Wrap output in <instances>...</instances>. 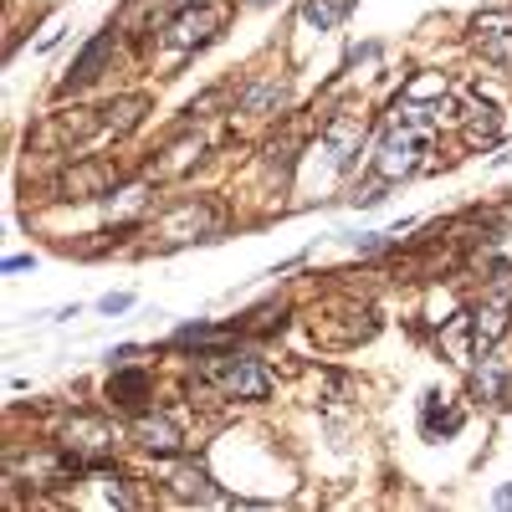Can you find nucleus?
Returning <instances> with one entry per match:
<instances>
[{"label": "nucleus", "instance_id": "1", "mask_svg": "<svg viewBox=\"0 0 512 512\" xmlns=\"http://www.w3.org/2000/svg\"><path fill=\"white\" fill-rule=\"evenodd\" d=\"M441 128V103H410L400 98L390 108V123L379 134V154H374V169L379 180H405L420 169V154H431V139Z\"/></svg>", "mask_w": 512, "mask_h": 512}, {"label": "nucleus", "instance_id": "2", "mask_svg": "<svg viewBox=\"0 0 512 512\" xmlns=\"http://www.w3.org/2000/svg\"><path fill=\"white\" fill-rule=\"evenodd\" d=\"M200 379H210L231 400H267V390H272L267 369L246 354H200Z\"/></svg>", "mask_w": 512, "mask_h": 512}, {"label": "nucleus", "instance_id": "3", "mask_svg": "<svg viewBox=\"0 0 512 512\" xmlns=\"http://www.w3.org/2000/svg\"><path fill=\"white\" fill-rule=\"evenodd\" d=\"M113 425L98 420V415H72L67 431H62V451L72 456V466H98L108 451H113Z\"/></svg>", "mask_w": 512, "mask_h": 512}, {"label": "nucleus", "instance_id": "4", "mask_svg": "<svg viewBox=\"0 0 512 512\" xmlns=\"http://www.w3.org/2000/svg\"><path fill=\"white\" fill-rule=\"evenodd\" d=\"M364 134H369V123H364V113L359 108H338L328 123H323V144H328V154H333V164L349 169L359 164V149H364Z\"/></svg>", "mask_w": 512, "mask_h": 512}, {"label": "nucleus", "instance_id": "5", "mask_svg": "<svg viewBox=\"0 0 512 512\" xmlns=\"http://www.w3.org/2000/svg\"><path fill=\"white\" fill-rule=\"evenodd\" d=\"M221 31V6H210V0H200V6H185L175 21L164 26V41L175 52H190V47H205L210 36Z\"/></svg>", "mask_w": 512, "mask_h": 512}, {"label": "nucleus", "instance_id": "6", "mask_svg": "<svg viewBox=\"0 0 512 512\" xmlns=\"http://www.w3.org/2000/svg\"><path fill=\"white\" fill-rule=\"evenodd\" d=\"M512 328V297L507 292H492L487 303L472 308V359L492 354L502 344V333Z\"/></svg>", "mask_w": 512, "mask_h": 512}, {"label": "nucleus", "instance_id": "7", "mask_svg": "<svg viewBox=\"0 0 512 512\" xmlns=\"http://www.w3.org/2000/svg\"><path fill=\"white\" fill-rule=\"evenodd\" d=\"M472 47L482 52V62L512 72V11H482L472 21Z\"/></svg>", "mask_w": 512, "mask_h": 512}, {"label": "nucleus", "instance_id": "8", "mask_svg": "<svg viewBox=\"0 0 512 512\" xmlns=\"http://www.w3.org/2000/svg\"><path fill=\"white\" fill-rule=\"evenodd\" d=\"M502 108L497 103H487V98H472L461 108V139L472 144V149H492L497 139H502Z\"/></svg>", "mask_w": 512, "mask_h": 512}, {"label": "nucleus", "instance_id": "9", "mask_svg": "<svg viewBox=\"0 0 512 512\" xmlns=\"http://www.w3.org/2000/svg\"><path fill=\"white\" fill-rule=\"evenodd\" d=\"M108 185H113V169L103 159H82L62 175L57 190H62V200H98V195H113Z\"/></svg>", "mask_w": 512, "mask_h": 512}, {"label": "nucleus", "instance_id": "10", "mask_svg": "<svg viewBox=\"0 0 512 512\" xmlns=\"http://www.w3.org/2000/svg\"><path fill=\"white\" fill-rule=\"evenodd\" d=\"M113 57V31H98L88 47L77 52V62H72V77L62 82V93H77V88H88V82L103 72V62Z\"/></svg>", "mask_w": 512, "mask_h": 512}, {"label": "nucleus", "instance_id": "11", "mask_svg": "<svg viewBox=\"0 0 512 512\" xmlns=\"http://www.w3.org/2000/svg\"><path fill=\"white\" fill-rule=\"evenodd\" d=\"M134 436H139V446H144L149 456H175V451H180V441H185L175 415H144Z\"/></svg>", "mask_w": 512, "mask_h": 512}, {"label": "nucleus", "instance_id": "12", "mask_svg": "<svg viewBox=\"0 0 512 512\" xmlns=\"http://www.w3.org/2000/svg\"><path fill=\"white\" fill-rule=\"evenodd\" d=\"M149 395H154V379H149L144 369H134V364L113 369V379H108V400H113V405H123V410H139Z\"/></svg>", "mask_w": 512, "mask_h": 512}, {"label": "nucleus", "instance_id": "13", "mask_svg": "<svg viewBox=\"0 0 512 512\" xmlns=\"http://www.w3.org/2000/svg\"><path fill=\"white\" fill-rule=\"evenodd\" d=\"M287 103V77H262L241 93V113H277Z\"/></svg>", "mask_w": 512, "mask_h": 512}, {"label": "nucleus", "instance_id": "14", "mask_svg": "<svg viewBox=\"0 0 512 512\" xmlns=\"http://www.w3.org/2000/svg\"><path fill=\"white\" fill-rule=\"evenodd\" d=\"M169 497H180V502H216V482H210L200 466H180L175 477H169Z\"/></svg>", "mask_w": 512, "mask_h": 512}, {"label": "nucleus", "instance_id": "15", "mask_svg": "<svg viewBox=\"0 0 512 512\" xmlns=\"http://www.w3.org/2000/svg\"><path fill=\"white\" fill-rule=\"evenodd\" d=\"M144 108H149V98L128 93V98H118V103H108V108H98V113H103V128H113V134H128V128H139Z\"/></svg>", "mask_w": 512, "mask_h": 512}, {"label": "nucleus", "instance_id": "16", "mask_svg": "<svg viewBox=\"0 0 512 512\" xmlns=\"http://www.w3.org/2000/svg\"><path fill=\"white\" fill-rule=\"evenodd\" d=\"M349 11H354V0H303V26H313V31H333Z\"/></svg>", "mask_w": 512, "mask_h": 512}, {"label": "nucleus", "instance_id": "17", "mask_svg": "<svg viewBox=\"0 0 512 512\" xmlns=\"http://www.w3.org/2000/svg\"><path fill=\"white\" fill-rule=\"evenodd\" d=\"M446 88H451V82L441 77V72H431V77H410L405 82V88H400V98H410V103H425V98H446Z\"/></svg>", "mask_w": 512, "mask_h": 512}, {"label": "nucleus", "instance_id": "18", "mask_svg": "<svg viewBox=\"0 0 512 512\" xmlns=\"http://www.w3.org/2000/svg\"><path fill=\"white\" fill-rule=\"evenodd\" d=\"M226 338V328H210V323H190V328H180V344H221Z\"/></svg>", "mask_w": 512, "mask_h": 512}, {"label": "nucleus", "instance_id": "19", "mask_svg": "<svg viewBox=\"0 0 512 512\" xmlns=\"http://www.w3.org/2000/svg\"><path fill=\"white\" fill-rule=\"evenodd\" d=\"M477 395H482V400H497V395H502V369H497V364H487V369L477 374Z\"/></svg>", "mask_w": 512, "mask_h": 512}, {"label": "nucleus", "instance_id": "20", "mask_svg": "<svg viewBox=\"0 0 512 512\" xmlns=\"http://www.w3.org/2000/svg\"><path fill=\"white\" fill-rule=\"evenodd\" d=\"M98 308H103V313L113 318V313H128V308H134V297H128V292H108V297H103Z\"/></svg>", "mask_w": 512, "mask_h": 512}, {"label": "nucleus", "instance_id": "21", "mask_svg": "<svg viewBox=\"0 0 512 512\" xmlns=\"http://www.w3.org/2000/svg\"><path fill=\"white\" fill-rule=\"evenodd\" d=\"M26 267H36V256H6V272H26Z\"/></svg>", "mask_w": 512, "mask_h": 512}, {"label": "nucleus", "instance_id": "22", "mask_svg": "<svg viewBox=\"0 0 512 512\" xmlns=\"http://www.w3.org/2000/svg\"><path fill=\"white\" fill-rule=\"evenodd\" d=\"M497 507H512V482H507V487H497Z\"/></svg>", "mask_w": 512, "mask_h": 512}, {"label": "nucleus", "instance_id": "23", "mask_svg": "<svg viewBox=\"0 0 512 512\" xmlns=\"http://www.w3.org/2000/svg\"><path fill=\"white\" fill-rule=\"evenodd\" d=\"M246 6H272V0H246Z\"/></svg>", "mask_w": 512, "mask_h": 512}, {"label": "nucleus", "instance_id": "24", "mask_svg": "<svg viewBox=\"0 0 512 512\" xmlns=\"http://www.w3.org/2000/svg\"><path fill=\"white\" fill-rule=\"evenodd\" d=\"M185 6H200V0H185Z\"/></svg>", "mask_w": 512, "mask_h": 512}]
</instances>
